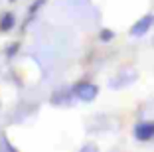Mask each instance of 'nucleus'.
<instances>
[{
	"instance_id": "1",
	"label": "nucleus",
	"mask_w": 154,
	"mask_h": 152,
	"mask_svg": "<svg viewBox=\"0 0 154 152\" xmlns=\"http://www.w3.org/2000/svg\"><path fill=\"white\" fill-rule=\"evenodd\" d=\"M73 95H75L77 99L85 101V103H89V101H93V99L99 95V87H97L95 83H87V81H81V83H77V85L73 87Z\"/></svg>"
},
{
	"instance_id": "2",
	"label": "nucleus",
	"mask_w": 154,
	"mask_h": 152,
	"mask_svg": "<svg viewBox=\"0 0 154 152\" xmlns=\"http://www.w3.org/2000/svg\"><path fill=\"white\" fill-rule=\"evenodd\" d=\"M154 24V18L152 16H142L138 22H134V26L131 28V36H134V38H140V36H144L146 32L150 30V26Z\"/></svg>"
},
{
	"instance_id": "3",
	"label": "nucleus",
	"mask_w": 154,
	"mask_h": 152,
	"mask_svg": "<svg viewBox=\"0 0 154 152\" xmlns=\"http://www.w3.org/2000/svg\"><path fill=\"white\" fill-rule=\"evenodd\" d=\"M134 138L136 140H150V138H154V121L138 123V125L134 126Z\"/></svg>"
},
{
	"instance_id": "4",
	"label": "nucleus",
	"mask_w": 154,
	"mask_h": 152,
	"mask_svg": "<svg viewBox=\"0 0 154 152\" xmlns=\"http://www.w3.org/2000/svg\"><path fill=\"white\" fill-rule=\"evenodd\" d=\"M71 103V95H69V91L65 89H57L54 95H51V105H55V107H67V105Z\"/></svg>"
},
{
	"instance_id": "5",
	"label": "nucleus",
	"mask_w": 154,
	"mask_h": 152,
	"mask_svg": "<svg viewBox=\"0 0 154 152\" xmlns=\"http://www.w3.org/2000/svg\"><path fill=\"white\" fill-rule=\"evenodd\" d=\"M14 22H16L14 14H10V12L2 14V18H0V32H10L14 28Z\"/></svg>"
},
{
	"instance_id": "6",
	"label": "nucleus",
	"mask_w": 154,
	"mask_h": 152,
	"mask_svg": "<svg viewBox=\"0 0 154 152\" xmlns=\"http://www.w3.org/2000/svg\"><path fill=\"white\" fill-rule=\"evenodd\" d=\"M134 79H136V73H132L131 77H125V73H121L119 77H115V79L111 81V87H113V89H119V87H122V85H128V83H132Z\"/></svg>"
},
{
	"instance_id": "7",
	"label": "nucleus",
	"mask_w": 154,
	"mask_h": 152,
	"mask_svg": "<svg viewBox=\"0 0 154 152\" xmlns=\"http://www.w3.org/2000/svg\"><path fill=\"white\" fill-rule=\"evenodd\" d=\"M113 38H115V32L113 30H107V28H105V30H101V34H99V40L105 42V44H107V42H111Z\"/></svg>"
},
{
	"instance_id": "8",
	"label": "nucleus",
	"mask_w": 154,
	"mask_h": 152,
	"mask_svg": "<svg viewBox=\"0 0 154 152\" xmlns=\"http://www.w3.org/2000/svg\"><path fill=\"white\" fill-rule=\"evenodd\" d=\"M44 4H45V0H34V4L30 6V16H34V14H36Z\"/></svg>"
},
{
	"instance_id": "9",
	"label": "nucleus",
	"mask_w": 154,
	"mask_h": 152,
	"mask_svg": "<svg viewBox=\"0 0 154 152\" xmlns=\"http://www.w3.org/2000/svg\"><path fill=\"white\" fill-rule=\"evenodd\" d=\"M18 48H20L18 42H16V44H12V45H8V48H6V57H14V54L18 51Z\"/></svg>"
},
{
	"instance_id": "10",
	"label": "nucleus",
	"mask_w": 154,
	"mask_h": 152,
	"mask_svg": "<svg viewBox=\"0 0 154 152\" xmlns=\"http://www.w3.org/2000/svg\"><path fill=\"white\" fill-rule=\"evenodd\" d=\"M83 150H97L95 144H87V146H83Z\"/></svg>"
},
{
	"instance_id": "11",
	"label": "nucleus",
	"mask_w": 154,
	"mask_h": 152,
	"mask_svg": "<svg viewBox=\"0 0 154 152\" xmlns=\"http://www.w3.org/2000/svg\"><path fill=\"white\" fill-rule=\"evenodd\" d=\"M10 2H14V0H10Z\"/></svg>"
}]
</instances>
